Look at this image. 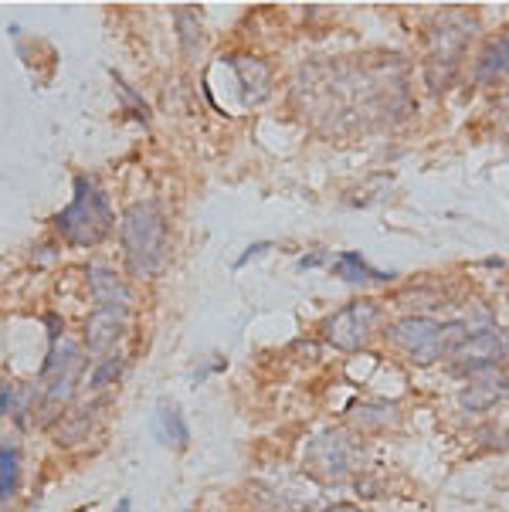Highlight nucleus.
Returning <instances> with one entry per match:
<instances>
[{
    "label": "nucleus",
    "mask_w": 509,
    "mask_h": 512,
    "mask_svg": "<svg viewBox=\"0 0 509 512\" xmlns=\"http://www.w3.org/2000/svg\"><path fill=\"white\" fill-rule=\"evenodd\" d=\"M112 224H116V214H112V204L92 177H75V194L62 214L55 218L58 234L75 248H96L99 241L109 238Z\"/></svg>",
    "instance_id": "f257e3e1"
},
{
    "label": "nucleus",
    "mask_w": 509,
    "mask_h": 512,
    "mask_svg": "<svg viewBox=\"0 0 509 512\" xmlns=\"http://www.w3.org/2000/svg\"><path fill=\"white\" fill-rule=\"evenodd\" d=\"M123 251L129 272L140 275V279H150V275L163 272L167 265V221H163L157 204H133L126 207L123 214Z\"/></svg>",
    "instance_id": "f03ea898"
},
{
    "label": "nucleus",
    "mask_w": 509,
    "mask_h": 512,
    "mask_svg": "<svg viewBox=\"0 0 509 512\" xmlns=\"http://www.w3.org/2000/svg\"><path fill=\"white\" fill-rule=\"evenodd\" d=\"M472 31H476V17L462 14V11H448L442 21H438L435 34H431V51H428V85L435 92H442L452 75L459 72L465 45L472 41Z\"/></svg>",
    "instance_id": "7ed1b4c3"
},
{
    "label": "nucleus",
    "mask_w": 509,
    "mask_h": 512,
    "mask_svg": "<svg viewBox=\"0 0 509 512\" xmlns=\"http://www.w3.org/2000/svg\"><path fill=\"white\" fill-rule=\"evenodd\" d=\"M459 329H462L459 323L438 326L435 319L408 316V319H401V323L391 326V340L398 343L414 363H435L448 353V336L459 333Z\"/></svg>",
    "instance_id": "20e7f679"
},
{
    "label": "nucleus",
    "mask_w": 509,
    "mask_h": 512,
    "mask_svg": "<svg viewBox=\"0 0 509 512\" xmlns=\"http://www.w3.org/2000/svg\"><path fill=\"white\" fill-rule=\"evenodd\" d=\"M82 373V353L79 343L68 340V336H58L51 340V353L45 360V370H41V384H45V401L48 404H65L72 397L75 384H79Z\"/></svg>",
    "instance_id": "39448f33"
},
{
    "label": "nucleus",
    "mask_w": 509,
    "mask_h": 512,
    "mask_svg": "<svg viewBox=\"0 0 509 512\" xmlns=\"http://www.w3.org/2000/svg\"><path fill=\"white\" fill-rule=\"evenodd\" d=\"M377 316H381V309H377V302H350V306H343L340 312H333L330 319H326L323 326V336L326 343H333L336 350H360V346H367L370 333H374V323Z\"/></svg>",
    "instance_id": "423d86ee"
},
{
    "label": "nucleus",
    "mask_w": 509,
    "mask_h": 512,
    "mask_svg": "<svg viewBox=\"0 0 509 512\" xmlns=\"http://www.w3.org/2000/svg\"><path fill=\"white\" fill-rule=\"evenodd\" d=\"M448 360H452V367L459 373L476 377L482 370H496L506 360V343L493 329H482V333L462 336L455 346H448Z\"/></svg>",
    "instance_id": "0eeeda50"
},
{
    "label": "nucleus",
    "mask_w": 509,
    "mask_h": 512,
    "mask_svg": "<svg viewBox=\"0 0 509 512\" xmlns=\"http://www.w3.org/2000/svg\"><path fill=\"white\" fill-rule=\"evenodd\" d=\"M126 312L129 309L96 306V312L89 316V329H85V346H89V353L99 357V353H106L119 343V336H123V329H126Z\"/></svg>",
    "instance_id": "6e6552de"
},
{
    "label": "nucleus",
    "mask_w": 509,
    "mask_h": 512,
    "mask_svg": "<svg viewBox=\"0 0 509 512\" xmlns=\"http://www.w3.org/2000/svg\"><path fill=\"white\" fill-rule=\"evenodd\" d=\"M506 397V377L496 370H482L472 377V384L462 390V407L465 411H489Z\"/></svg>",
    "instance_id": "1a4fd4ad"
},
{
    "label": "nucleus",
    "mask_w": 509,
    "mask_h": 512,
    "mask_svg": "<svg viewBox=\"0 0 509 512\" xmlns=\"http://www.w3.org/2000/svg\"><path fill=\"white\" fill-rule=\"evenodd\" d=\"M89 285H92V295H96V306L102 309H129V289L126 282L119 279L116 272H109V268L102 265H92L89 268Z\"/></svg>",
    "instance_id": "9d476101"
},
{
    "label": "nucleus",
    "mask_w": 509,
    "mask_h": 512,
    "mask_svg": "<svg viewBox=\"0 0 509 512\" xmlns=\"http://www.w3.org/2000/svg\"><path fill=\"white\" fill-rule=\"evenodd\" d=\"M153 435H157L167 448H187V441H191V428H187V421H184V414H180L177 404L163 401L157 407V418H153Z\"/></svg>",
    "instance_id": "9b49d317"
},
{
    "label": "nucleus",
    "mask_w": 509,
    "mask_h": 512,
    "mask_svg": "<svg viewBox=\"0 0 509 512\" xmlns=\"http://www.w3.org/2000/svg\"><path fill=\"white\" fill-rule=\"evenodd\" d=\"M506 58H509V38H506V34H499L496 41H489L486 51H482V58L476 62V82H479V85H496V82H503V75H506Z\"/></svg>",
    "instance_id": "f8f14e48"
},
{
    "label": "nucleus",
    "mask_w": 509,
    "mask_h": 512,
    "mask_svg": "<svg viewBox=\"0 0 509 512\" xmlns=\"http://www.w3.org/2000/svg\"><path fill=\"white\" fill-rule=\"evenodd\" d=\"M333 272L340 275L343 282H350V285L387 282V279H391V272H377V268H370L364 258H360V251H343V255L333 262Z\"/></svg>",
    "instance_id": "ddd939ff"
},
{
    "label": "nucleus",
    "mask_w": 509,
    "mask_h": 512,
    "mask_svg": "<svg viewBox=\"0 0 509 512\" xmlns=\"http://www.w3.org/2000/svg\"><path fill=\"white\" fill-rule=\"evenodd\" d=\"M17 482H21V455L11 445H0V502L14 499Z\"/></svg>",
    "instance_id": "4468645a"
},
{
    "label": "nucleus",
    "mask_w": 509,
    "mask_h": 512,
    "mask_svg": "<svg viewBox=\"0 0 509 512\" xmlns=\"http://www.w3.org/2000/svg\"><path fill=\"white\" fill-rule=\"evenodd\" d=\"M123 357H106V360H99L96 363V370H92V377H89V387L92 390H106L109 384H116L119 377H123Z\"/></svg>",
    "instance_id": "2eb2a0df"
},
{
    "label": "nucleus",
    "mask_w": 509,
    "mask_h": 512,
    "mask_svg": "<svg viewBox=\"0 0 509 512\" xmlns=\"http://www.w3.org/2000/svg\"><path fill=\"white\" fill-rule=\"evenodd\" d=\"M177 24H180V31H184V51H187V58H194L197 51H201V48L194 45V31L201 34V24H197V17L187 11V7H180V11H177Z\"/></svg>",
    "instance_id": "dca6fc26"
},
{
    "label": "nucleus",
    "mask_w": 509,
    "mask_h": 512,
    "mask_svg": "<svg viewBox=\"0 0 509 512\" xmlns=\"http://www.w3.org/2000/svg\"><path fill=\"white\" fill-rule=\"evenodd\" d=\"M269 248H272V241H258V245H252V248L245 251V255L238 258L235 268H245L248 262H252V258H258V255H262V251H269Z\"/></svg>",
    "instance_id": "f3484780"
},
{
    "label": "nucleus",
    "mask_w": 509,
    "mask_h": 512,
    "mask_svg": "<svg viewBox=\"0 0 509 512\" xmlns=\"http://www.w3.org/2000/svg\"><path fill=\"white\" fill-rule=\"evenodd\" d=\"M319 262H323V255H313V258H303V262H299V268H316Z\"/></svg>",
    "instance_id": "a211bd4d"
},
{
    "label": "nucleus",
    "mask_w": 509,
    "mask_h": 512,
    "mask_svg": "<svg viewBox=\"0 0 509 512\" xmlns=\"http://www.w3.org/2000/svg\"><path fill=\"white\" fill-rule=\"evenodd\" d=\"M116 512H133V499H129V496H123V499H119Z\"/></svg>",
    "instance_id": "6ab92c4d"
}]
</instances>
